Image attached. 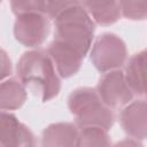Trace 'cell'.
I'll return each mask as SVG.
<instances>
[{"instance_id":"5","label":"cell","mask_w":147,"mask_h":147,"mask_svg":"<svg viewBox=\"0 0 147 147\" xmlns=\"http://www.w3.org/2000/svg\"><path fill=\"white\" fill-rule=\"evenodd\" d=\"M49 20L44 13H29L16 16L14 37L25 47L40 46L49 33Z\"/></svg>"},{"instance_id":"3","label":"cell","mask_w":147,"mask_h":147,"mask_svg":"<svg viewBox=\"0 0 147 147\" xmlns=\"http://www.w3.org/2000/svg\"><path fill=\"white\" fill-rule=\"evenodd\" d=\"M68 108L79 129L101 126L109 131L115 121L110 107L101 100L98 91L91 87H79L72 91L68 98Z\"/></svg>"},{"instance_id":"8","label":"cell","mask_w":147,"mask_h":147,"mask_svg":"<svg viewBox=\"0 0 147 147\" xmlns=\"http://www.w3.org/2000/svg\"><path fill=\"white\" fill-rule=\"evenodd\" d=\"M122 129L132 138L147 139V101L137 100L127 103L119 114Z\"/></svg>"},{"instance_id":"17","label":"cell","mask_w":147,"mask_h":147,"mask_svg":"<svg viewBox=\"0 0 147 147\" xmlns=\"http://www.w3.org/2000/svg\"><path fill=\"white\" fill-rule=\"evenodd\" d=\"M80 5V0H46V14L55 20L63 11Z\"/></svg>"},{"instance_id":"6","label":"cell","mask_w":147,"mask_h":147,"mask_svg":"<svg viewBox=\"0 0 147 147\" xmlns=\"http://www.w3.org/2000/svg\"><path fill=\"white\" fill-rule=\"evenodd\" d=\"M96 91L101 100L110 108L126 106L133 99V92L127 84L125 74L118 69L106 72L99 79Z\"/></svg>"},{"instance_id":"7","label":"cell","mask_w":147,"mask_h":147,"mask_svg":"<svg viewBox=\"0 0 147 147\" xmlns=\"http://www.w3.org/2000/svg\"><path fill=\"white\" fill-rule=\"evenodd\" d=\"M0 145L2 147H29L34 145L31 130L6 110L0 116Z\"/></svg>"},{"instance_id":"14","label":"cell","mask_w":147,"mask_h":147,"mask_svg":"<svg viewBox=\"0 0 147 147\" xmlns=\"http://www.w3.org/2000/svg\"><path fill=\"white\" fill-rule=\"evenodd\" d=\"M110 139L108 130L101 126H85L80 127L76 146L93 147V146H109Z\"/></svg>"},{"instance_id":"12","label":"cell","mask_w":147,"mask_h":147,"mask_svg":"<svg viewBox=\"0 0 147 147\" xmlns=\"http://www.w3.org/2000/svg\"><path fill=\"white\" fill-rule=\"evenodd\" d=\"M93 21L100 25H110L122 15L119 0H80Z\"/></svg>"},{"instance_id":"4","label":"cell","mask_w":147,"mask_h":147,"mask_svg":"<svg viewBox=\"0 0 147 147\" xmlns=\"http://www.w3.org/2000/svg\"><path fill=\"white\" fill-rule=\"evenodd\" d=\"M125 42L114 33H103L96 38L91 49V61L100 72L119 69L126 61Z\"/></svg>"},{"instance_id":"11","label":"cell","mask_w":147,"mask_h":147,"mask_svg":"<svg viewBox=\"0 0 147 147\" xmlns=\"http://www.w3.org/2000/svg\"><path fill=\"white\" fill-rule=\"evenodd\" d=\"M78 126L72 123L61 122L48 125L42 131V146H76L78 139Z\"/></svg>"},{"instance_id":"2","label":"cell","mask_w":147,"mask_h":147,"mask_svg":"<svg viewBox=\"0 0 147 147\" xmlns=\"http://www.w3.org/2000/svg\"><path fill=\"white\" fill-rule=\"evenodd\" d=\"M54 39L72 47L83 56L88 53L95 25L93 18L82 3L60 14L54 20Z\"/></svg>"},{"instance_id":"16","label":"cell","mask_w":147,"mask_h":147,"mask_svg":"<svg viewBox=\"0 0 147 147\" xmlns=\"http://www.w3.org/2000/svg\"><path fill=\"white\" fill-rule=\"evenodd\" d=\"M10 7L16 16L29 13L46 14V0H11Z\"/></svg>"},{"instance_id":"18","label":"cell","mask_w":147,"mask_h":147,"mask_svg":"<svg viewBox=\"0 0 147 147\" xmlns=\"http://www.w3.org/2000/svg\"><path fill=\"white\" fill-rule=\"evenodd\" d=\"M11 74V62L5 51H1V78L5 79Z\"/></svg>"},{"instance_id":"9","label":"cell","mask_w":147,"mask_h":147,"mask_svg":"<svg viewBox=\"0 0 147 147\" xmlns=\"http://www.w3.org/2000/svg\"><path fill=\"white\" fill-rule=\"evenodd\" d=\"M47 52L55 64L57 74L62 78H69L79 71L84 56L72 47L54 39L48 46Z\"/></svg>"},{"instance_id":"1","label":"cell","mask_w":147,"mask_h":147,"mask_svg":"<svg viewBox=\"0 0 147 147\" xmlns=\"http://www.w3.org/2000/svg\"><path fill=\"white\" fill-rule=\"evenodd\" d=\"M51 55L44 49L25 52L16 67L18 79L33 94H38L42 102L55 98L61 90Z\"/></svg>"},{"instance_id":"13","label":"cell","mask_w":147,"mask_h":147,"mask_svg":"<svg viewBox=\"0 0 147 147\" xmlns=\"http://www.w3.org/2000/svg\"><path fill=\"white\" fill-rule=\"evenodd\" d=\"M26 87L21 80L9 78L3 80L0 86V108L1 110H15L26 101Z\"/></svg>"},{"instance_id":"10","label":"cell","mask_w":147,"mask_h":147,"mask_svg":"<svg viewBox=\"0 0 147 147\" xmlns=\"http://www.w3.org/2000/svg\"><path fill=\"white\" fill-rule=\"evenodd\" d=\"M125 78L132 92L147 101V48L131 56L125 67Z\"/></svg>"},{"instance_id":"15","label":"cell","mask_w":147,"mask_h":147,"mask_svg":"<svg viewBox=\"0 0 147 147\" xmlns=\"http://www.w3.org/2000/svg\"><path fill=\"white\" fill-rule=\"evenodd\" d=\"M119 5L125 18L132 21L147 18V0H119Z\"/></svg>"}]
</instances>
